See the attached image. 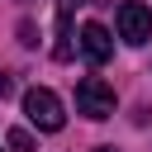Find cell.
Instances as JSON below:
<instances>
[{
  "mask_svg": "<svg viewBox=\"0 0 152 152\" xmlns=\"http://www.w3.org/2000/svg\"><path fill=\"white\" fill-rule=\"evenodd\" d=\"M76 109L86 119H109L114 114V86L100 76H81L76 81Z\"/></svg>",
  "mask_w": 152,
  "mask_h": 152,
  "instance_id": "cell-2",
  "label": "cell"
},
{
  "mask_svg": "<svg viewBox=\"0 0 152 152\" xmlns=\"http://www.w3.org/2000/svg\"><path fill=\"white\" fill-rule=\"evenodd\" d=\"M24 114H28V124H33V128H43V133H57V128L66 124V114H62V100H57L48 86H33V90H24Z\"/></svg>",
  "mask_w": 152,
  "mask_h": 152,
  "instance_id": "cell-1",
  "label": "cell"
},
{
  "mask_svg": "<svg viewBox=\"0 0 152 152\" xmlns=\"http://www.w3.org/2000/svg\"><path fill=\"white\" fill-rule=\"evenodd\" d=\"M119 38H124L128 48H142V43L152 38V10L138 5V0L119 5Z\"/></svg>",
  "mask_w": 152,
  "mask_h": 152,
  "instance_id": "cell-3",
  "label": "cell"
},
{
  "mask_svg": "<svg viewBox=\"0 0 152 152\" xmlns=\"http://www.w3.org/2000/svg\"><path fill=\"white\" fill-rule=\"evenodd\" d=\"M81 52H86V62L104 66V62L114 57V38H109V28H104V24H86V28H81Z\"/></svg>",
  "mask_w": 152,
  "mask_h": 152,
  "instance_id": "cell-4",
  "label": "cell"
},
{
  "mask_svg": "<svg viewBox=\"0 0 152 152\" xmlns=\"http://www.w3.org/2000/svg\"><path fill=\"white\" fill-rule=\"evenodd\" d=\"M10 90H14V81H10V76H5V71H0V100H5V95H10Z\"/></svg>",
  "mask_w": 152,
  "mask_h": 152,
  "instance_id": "cell-6",
  "label": "cell"
},
{
  "mask_svg": "<svg viewBox=\"0 0 152 152\" xmlns=\"http://www.w3.org/2000/svg\"><path fill=\"white\" fill-rule=\"evenodd\" d=\"M95 152H119V147H95Z\"/></svg>",
  "mask_w": 152,
  "mask_h": 152,
  "instance_id": "cell-7",
  "label": "cell"
},
{
  "mask_svg": "<svg viewBox=\"0 0 152 152\" xmlns=\"http://www.w3.org/2000/svg\"><path fill=\"white\" fill-rule=\"evenodd\" d=\"M10 152H33V138H28V128H10Z\"/></svg>",
  "mask_w": 152,
  "mask_h": 152,
  "instance_id": "cell-5",
  "label": "cell"
}]
</instances>
